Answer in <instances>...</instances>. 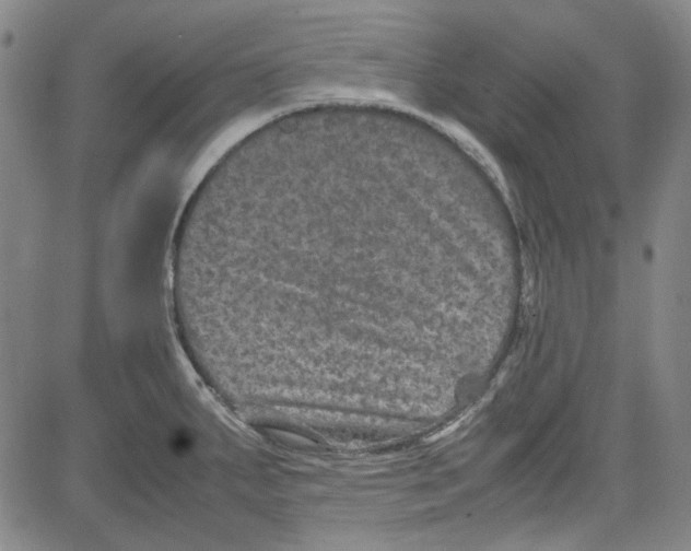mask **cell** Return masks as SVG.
I'll list each match as a JSON object with an SVG mask.
<instances>
[{"instance_id": "cell-1", "label": "cell", "mask_w": 691, "mask_h": 551, "mask_svg": "<svg viewBox=\"0 0 691 551\" xmlns=\"http://www.w3.org/2000/svg\"><path fill=\"white\" fill-rule=\"evenodd\" d=\"M412 173L384 154L315 149L260 176L223 224L201 277L234 328L314 352H387L397 309L448 282L412 231Z\"/></svg>"}]
</instances>
